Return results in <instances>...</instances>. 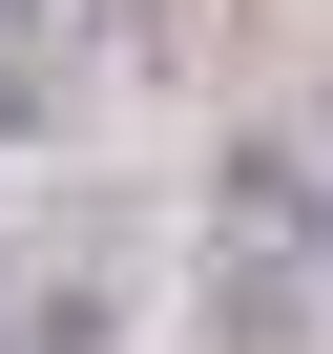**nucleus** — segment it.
Wrapping results in <instances>:
<instances>
[{"mask_svg":"<svg viewBox=\"0 0 333 354\" xmlns=\"http://www.w3.org/2000/svg\"><path fill=\"white\" fill-rule=\"evenodd\" d=\"M0 42H21V0H0Z\"/></svg>","mask_w":333,"mask_h":354,"instance_id":"obj_3","label":"nucleus"},{"mask_svg":"<svg viewBox=\"0 0 333 354\" xmlns=\"http://www.w3.org/2000/svg\"><path fill=\"white\" fill-rule=\"evenodd\" d=\"M42 125H63V84H42V63H21V42H0V167H21V146H42Z\"/></svg>","mask_w":333,"mask_h":354,"instance_id":"obj_2","label":"nucleus"},{"mask_svg":"<svg viewBox=\"0 0 333 354\" xmlns=\"http://www.w3.org/2000/svg\"><path fill=\"white\" fill-rule=\"evenodd\" d=\"M250 146H271V167H292V188H312V209H333V84H292V104H271V125H250Z\"/></svg>","mask_w":333,"mask_h":354,"instance_id":"obj_1","label":"nucleus"}]
</instances>
